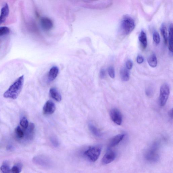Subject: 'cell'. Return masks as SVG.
Masks as SVG:
<instances>
[{
	"instance_id": "ba28073f",
	"label": "cell",
	"mask_w": 173,
	"mask_h": 173,
	"mask_svg": "<svg viewBox=\"0 0 173 173\" xmlns=\"http://www.w3.org/2000/svg\"><path fill=\"white\" fill-rule=\"evenodd\" d=\"M116 153L109 149L102 159V163L104 165L109 164L114 161L116 158Z\"/></svg>"
},
{
	"instance_id": "5bb4252c",
	"label": "cell",
	"mask_w": 173,
	"mask_h": 173,
	"mask_svg": "<svg viewBox=\"0 0 173 173\" xmlns=\"http://www.w3.org/2000/svg\"><path fill=\"white\" fill-rule=\"evenodd\" d=\"M50 94L51 97L57 101L60 102L62 100V96L57 89L54 88L50 89Z\"/></svg>"
},
{
	"instance_id": "4316f807",
	"label": "cell",
	"mask_w": 173,
	"mask_h": 173,
	"mask_svg": "<svg viewBox=\"0 0 173 173\" xmlns=\"http://www.w3.org/2000/svg\"><path fill=\"white\" fill-rule=\"evenodd\" d=\"M153 38L154 41L156 44H159L160 42V38L157 31H154L153 34Z\"/></svg>"
},
{
	"instance_id": "cb8c5ba5",
	"label": "cell",
	"mask_w": 173,
	"mask_h": 173,
	"mask_svg": "<svg viewBox=\"0 0 173 173\" xmlns=\"http://www.w3.org/2000/svg\"><path fill=\"white\" fill-rule=\"evenodd\" d=\"M1 170L3 173H9L11 171V169L7 163H5L1 167Z\"/></svg>"
},
{
	"instance_id": "7402d4cb",
	"label": "cell",
	"mask_w": 173,
	"mask_h": 173,
	"mask_svg": "<svg viewBox=\"0 0 173 173\" xmlns=\"http://www.w3.org/2000/svg\"><path fill=\"white\" fill-rule=\"evenodd\" d=\"M15 132L19 138H22L24 137V133L20 127L18 126L16 128Z\"/></svg>"
},
{
	"instance_id": "44dd1931",
	"label": "cell",
	"mask_w": 173,
	"mask_h": 173,
	"mask_svg": "<svg viewBox=\"0 0 173 173\" xmlns=\"http://www.w3.org/2000/svg\"><path fill=\"white\" fill-rule=\"evenodd\" d=\"M161 34L163 37L165 44L167 43L168 39V34L167 29L166 25L164 24H162L161 28H160Z\"/></svg>"
},
{
	"instance_id": "d6a6232c",
	"label": "cell",
	"mask_w": 173,
	"mask_h": 173,
	"mask_svg": "<svg viewBox=\"0 0 173 173\" xmlns=\"http://www.w3.org/2000/svg\"><path fill=\"white\" fill-rule=\"evenodd\" d=\"M146 94L148 97H150L152 95V92L151 90L147 89L146 90Z\"/></svg>"
},
{
	"instance_id": "e0dca14e",
	"label": "cell",
	"mask_w": 173,
	"mask_h": 173,
	"mask_svg": "<svg viewBox=\"0 0 173 173\" xmlns=\"http://www.w3.org/2000/svg\"><path fill=\"white\" fill-rule=\"evenodd\" d=\"M147 62L149 65L153 68H155L157 65V59L155 54H153L147 58Z\"/></svg>"
},
{
	"instance_id": "277c9868",
	"label": "cell",
	"mask_w": 173,
	"mask_h": 173,
	"mask_svg": "<svg viewBox=\"0 0 173 173\" xmlns=\"http://www.w3.org/2000/svg\"><path fill=\"white\" fill-rule=\"evenodd\" d=\"M101 149L99 146H94L89 148L84 153L85 155L92 162L97 161L100 155Z\"/></svg>"
},
{
	"instance_id": "f1b7e54d",
	"label": "cell",
	"mask_w": 173,
	"mask_h": 173,
	"mask_svg": "<svg viewBox=\"0 0 173 173\" xmlns=\"http://www.w3.org/2000/svg\"><path fill=\"white\" fill-rule=\"evenodd\" d=\"M108 72L109 75L112 79H114L115 77V69L113 66H110L108 69Z\"/></svg>"
},
{
	"instance_id": "8fae6325",
	"label": "cell",
	"mask_w": 173,
	"mask_h": 173,
	"mask_svg": "<svg viewBox=\"0 0 173 173\" xmlns=\"http://www.w3.org/2000/svg\"><path fill=\"white\" fill-rule=\"evenodd\" d=\"M124 137V134H120L114 136L109 143V148H112L118 145L123 140Z\"/></svg>"
},
{
	"instance_id": "ffe728a7",
	"label": "cell",
	"mask_w": 173,
	"mask_h": 173,
	"mask_svg": "<svg viewBox=\"0 0 173 173\" xmlns=\"http://www.w3.org/2000/svg\"><path fill=\"white\" fill-rule=\"evenodd\" d=\"M35 125L33 123H31L26 129V137L27 138L31 139L32 138L33 136L34 131L35 129Z\"/></svg>"
},
{
	"instance_id": "3957f363",
	"label": "cell",
	"mask_w": 173,
	"mask_h": 173,
	"mask_svg": "<svg viewBox=\"0 0 173 173\" xmlns=\"http://www.w3.org/2000/svg\"><path fill=\"white\" fill-rule=\"evenodd\" d=\"M135 28V22L133 19L129 16L124 17L120 24V30L124 35H127L132 32Z\"/></svg>"
},
{
	"instance_id": "836d02e7",
	"label": "cell",
	"mask_w": 173,
	"mask_h": 173,
	"mask_svg": "<svg viewBox=\"0 0 173 173\" xmlns=\"http://www.w3.org/2000/svg\"><path fill=\"white\" fill-rule=\"evenodd\" d=\"M168 114L170 117L171 118V119H172L173 117V112H172V109L170 110L169 111Z\"/></svg>"
},
{
	"instance_id": "52a82bcc",
	"label": "cell",
	"mask_w": 173,
	"mask_h": 173,
	"mask_svg": "<svg viewBox=\"0 0 173 173\" xmlns=\"http://www.w3.org/2000/svg\"><path fill=\"white\" fill-rule=\"evenodd\" d=\"M33 161L36 164L45 167H48L51 165V162L50 159L43 156H35Z\"/></svg>"
},
{
	"instance_id": "83f0119b",
	"label": "cell",
	"mask_w": 173,
	"mask_h": 173,
	"mask_svg": "<svg viewBox=\"0 0 173 173\" xmlns=\"http://www.w3.org/2000/svg\"><path fill=\"white\" fill-rule=\"evenodd\" d=\"M50 140L51 143L54 147H57L59 146V141L56 137L52 136L51 137Z\"/></svg>"
},
{
	"instance_id": "7a4b0ae2",
	"label": "cell",
	"mask_w": 173,
	"mask_h": 173,
	"mask_svg": "<svg viewBox=\"0 0 173 173\" xmlns=\"http://www.w3.org/2000/svg\"><path fill=\"white\" fill-rule=\"evenodd\" d=\"M159 145L158 142L154 143L147 150L145 158L147 161L150 163L157 162L160 159Z\"/></svg>"
},
{
	"instance_id": "4fadbf2b",
	"label": "cell",
	"mask_w": 173,
	"mask_h": 173,
	"mask_svg": "<svg viewBox=\"0 0 173 173\" xmlns=\"http://www.w3.org/2000/svg\"><path fill=\"white\" fill-rule=\"evenodd\" d=\"M9 13L8 5L6 4L1 9V14L0 16V25L4 22L8 17Z\"/></svg>"
},
{
	"instance_id": "484cf974",
	"label": "cell",
	"mask_w": 173,
	"mask_h": 173,
	"mask_svg": "<svg viewBox=\"0 0 173 173\" xmlns=\"http://www.w3.org/2000/svg\"><path fill=\"white\" fill-rule=\"evenodd\" d=\"M21 165L20 164L14 165L11 169V172L14 173H19L21 172Z\"/></svg>"
},
{
	"instance_id": "30bf717a",
	"label": "cell",
	"mask_w": 173,
	"mask_h": 173,
	"mask_svg": "<svg viewBox=\"0 0 173 173\" xmlns=\"http://www.w3.org/2000/svg\"><path fill=\"white\" fill-rule=\"evenodd\" d=\"M56 110V106L53 102L48 101L44 105L43 108V113L44 114L49 115L53 113Z\"/></svg>"
},
{
	"instance_id": "d6986e66",
	"label": "cell",
	"mask_w": 173,
	"mask_h": 173,
	"mask_svg": "<svg viewBox=\"0 0 173 173\" xmlns=\"http://www.w3.org/2000/svg\"><path fill=\"white\" fill-rule=\"evenodd\" d=\"M88 127L94 136L97 137H101L102 136L101 133L94 124L91 123H89L88 124Z\"/></svg>"
},
{
	"instance_id": "603a6c76",
	"label": "cell",
	"mask_w": 173,
	"mask_h": 173,
	"mask_svg": "<svg viewBox=\"0 0 173 173\" xmlns=\"http://www.w3.org/2000/svg\"><path fill=\"white\" fill-rule=\"evenodd\" d=\"M20 124L23 129L26 130L29 125L28 122L27 118L25 117L22 118L20 121Z\"/></svg>"
},
{
	"instance_id": "d4e9b609",
	"label": "cell",
	"mask_w": 173,
	"mask_h": 173,
	"mask_svg": "<svg viewBox=\"0 0 173 173\" xmlns=\"http://www.w3.org/2000/svg\"><path fill=\"white\" fill-rule=\"evenodd\" d=\"M10 32L9 28L6 27H0V36H4Z\"/></svg>"
},
{
	"instance_id": "7c38bea8",
	"label": "cell",
	"mask_w": 173,
	"mask_h": 173,
	"mask_svg": "<svg viewBox=\"0 0 173 173\" xmlns=\"http://www.w3.org/2000/svg\"><path fill=\"white\" fill-rule=\"evenodd\" d=\"M59 69L57 66H54L50 69L48 73V79L50 82H52L55 79L58 74Z\"/></svg>"
},
{
	"instance_id": "2e32d148",
	"label": "cell",
	"mask_w": 173,
	"mask_h": 173,
	"mask_svg": "<svg viewBox=\"0 0 173 173\" xmlns=\"http://www.w3.org/2000/svg\"><path fill=\"white\" fill-rule=\"evenodd\" d=\"M120 76L122 81L127 82L130 79V73L127 68H122L121 69L120 72Z\"/></svg>"
},
{
	"instance_id": "8992f818",
	"label": "cell",
	"mask_w": 173,
	"mask_h": 173,
	"mask_svg": "<svg viewBox=\"0 0 173 173\" xmlns=\"http://www.w3.org/2000/svg\"><path fill=\"white\" fill-rule=\"evenodd\" d=\"M110 115L111 120L115 124L120 125L122 123V115L118 109H112L110 112Z\"/></svg>"
},
{
	"instance_id": "1f68e13d",
	"label": "cell",
	"mask_w": 173,
	"mask_h": 173,
	"mask_svg": "<svg viewBox=\"0 0 173 173\" xmlns=\"http://www.w3.org/2000/svg\"><path fill=\"white\" fill-rule=\"evenodd\" d=\"M100 77L102 79H103L105 78V69H102L100 72Z\"/></svg>"
},
{
	"instance_id": "6da1fadb",
	"label": "cell",
	"mask_w": 173,
	"mask_h": 173,
	"mask_svg": "<svg viewBox=\"0 0 173 173\" xmlns=\"http://www.w3.org/2000/svg\"><path fill=\"white\" fill-rule=\"evenodd\" d=\"M24 81V75L18 78L13 83L4 94V97L15 100L18 97L23 88Z\"/></svg>"
},
{
	"instance_id": "4dcf8cb0",
	"label": "cell",
	"mask_w": 173,
	"mask_h": 173,
	"mask_svg": "<svg viewBox=\"0 0 173 173\" xmlns=\"http://www.w3.org/2000/svg\"><path fill=\"white\" fill-rule=\"evenodd\" d=\"M144 59L143 57L141 55H138L137 58V63L139 64H142L144 62Z\"/></svg>"
},
{
	"instance_id": "9a60e30c",
	"label": "cell",
	"mask_w": 173,
	"mask_h": 173,
	"mask_svg": "<svg viewBox=\"0 0 173 173\" xmlns=\"http://www.w3.org/2000/svg\"><path fill=\"white\" fill-rule=\"evenodd\" d=\"M139 40L143 49H145L147 45L146 35L145 32L142 31L139 35Z\"/></svg>"
},
{
	"instance_id": "5b68a950",
	"label": "cell",
	"mask_w": 173,
	"mask_h": 173,
	"mask_svg": "<svg viewBox=\"0 0 173 173\" xmlns=\"http://www.w3.org/2000/svg\"><path fill=\"white\" fill-rule=\"evenodd\" d=\"M170 94L169 86L166 84L162 85L160 89L159 97V104L161 106H164L168 100Z\"/></svg>"
},
{
	"instance_id": "ac0fdd59",
	"label": "cell",
	"mask_w": 173,
	"mask_h": 173,
	"mask_svg": "<svg viewBox=\"0 0 173 173\" xmlns=\"http://www.w3.org/2000/svg\"><path fill=\"white\" fill-rule=\"evenodd\" d=\"M173 26L172 24L170 25L169 28L168 40L169 50L170 52H173Z\"/></svg>"
},
{
	"instance_id": "f546056e",
	"label": "cell",
	"mask_w": 173,
	"mask_h": 173,
	"mask_svg": "<svg viewBox=\"0 0 173 173\" xmlns=\"http://www.w3.org/2000/svg\"><path fill=\"white\" fill-rule=\"evenodd\" d=\"M127 68L128 70H131L132 68L133 63L132 61L130 60H128L126 63Z\"/></svg>"
},
{
	"instance_id": "9c48e42d",
	"label": "cell",
	"mask_w": 173,
	"mask_h": 173,
	"mask_svg": "<svg viewBox=\"0 0 173 173\" xmlns=\"http://www.w3.org/2000/svg\"><path fill=\"white\" fill-rule=\"evenodd\" d=\"M40 23L43 29L46 31L50 30L53 27V21L47 17L41 18Z\"/></svg>"
}]
</instances>
